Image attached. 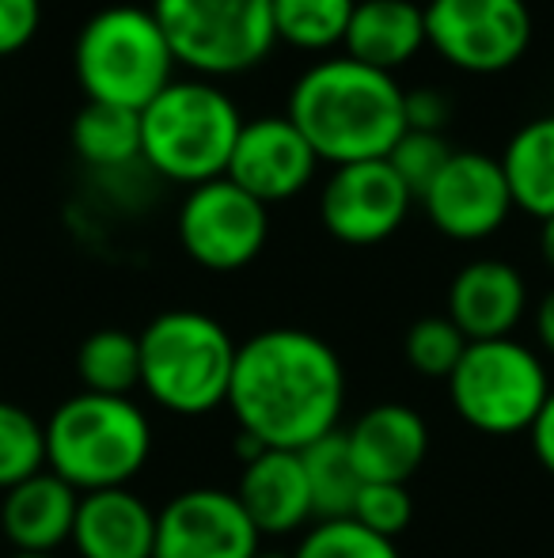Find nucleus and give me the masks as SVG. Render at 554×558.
<instances>
[{"mask_svg": "<svg viewBox=\"0 0 554 558\" xmlns=\"http://www.w3.org/2000/svg\"><path fill=\"white\" fill-rule=\"evenodd\" d=\"M421 12L426 46L459 73H505L532 43V12L525 0H429Z\"/></svg>", "mask_w": 554, "mask_h": 558, "instance_id": "1a4fd4ad", "label": "nucleus"}, {"mask_svg": "<svg viewBox=\"0 0 554 558\" xmlns=\"http://www.w3.org/2000/svg\"><path fill=\"white\" fill-rule=\"evenodd\" d=\"M73 547L81 558H156V513L130 486L81 494Z\"/></svg>", "mask_w": 554, "mask_h": 558, "instance_id": "6ab92c4d", "label": "nucleus"}, {"mask_svg": "<svg viewBox=\"0 0 554 558\" xmlns=\"http://www.w3.org/2000/svg\"><path fill=\"white\" fill-rule=\"evenodd\" d=\"M12 558H58V555H35V551H15Z\"/></svg>", "mask_w": 554, "mask_h": 558, "instance_id": "c9c22d12", "label": "nucleus"}, {"mask_svg": "<svg viewBox=\"0 0 554 558\" xmlns=\"http://www.w3.org/2000/svg\"><path fill=\"white\" fill-rule=\"evenodd\" d=\"M316 168L319 156L311 153L304 133L288 122V114H267L244 122L224 179H232L239 191H247L270 209L278 202L296 198L311 183Z\"/></svg>", "mask_w": 554, "mask_h": 558, "instance_id": "4468645a", "label": "nucleus"}, {"mask_svg": "<svg viewBox=\"0 0 554 558\" xmlns=\"http://www.w3.org/2000/svg\"><path fill=\"white\" fill-rule=\"evenodd\" d=\"M76 509H81V494L46 468L4 490L0 529L15 551L53 555L61 544H73Z\"/></svg>", "mask_w": 554, "mask_h": 558, "instance_id": "a211bd4d", "label": "nucleus"}, {"mask_svg": "<svg viewBox=\"0 0 554 558\" xmlns=\"http://www.w3.org/2000/svg\"><path fill=\"white\" fill-rule=\"evenodd\" d=\"M357 0H274L278 43L323 53L346 43Z\"/></svg>", "mask_w": 554, "mask_h": 558, "instance_id": "393cba45", "label": "nucleus"}, {"mask_svg": "<svg viewBox=\"0 0 554 558\" xmlns=\"http://www.w3.org/2000/svg\"><path fill=\"white\" fill-rule=\"evenodd\" d=\"M448 99L441 92H407V130H421V133H444L448 125Z\"/></svg>", "mask_w": 554, "mask_h": 558, "instance_id": "2f4dec72", "label": "nucleus"}, {"mask_svg": "<svg viewBox=\"0 0 554 558\" xmlns=\"http://www.w3.org/2000/svg\"><path fill=\"white\" fill-rule=\"evenodd\" d=\"M255 558H293V555H278V551H259Z\"/></svg>", "mask_w": 554, "mask_h": 558, "instance_id": "e433bc0d", "label": "nucleus"}, {"mask_svg": "<svg viewBox=\"0 0 554 558\" xmlns=\"http://www.w3.org/2000/svg\"><path fill=\"white\" fill-rule=\"evenodd\" d=\"M244 130L239 107L209 81H171L140 111V160L178 186L213 183L229 171Z\"/></svg>", "mask_w": 554, "mask_h": 558, "instance_id": "20e7f679", "label": "nucleus"}, {"mask_svg": "<svg viewBox=\"0 0 554 558\" xmlns=\"http://www.w3.org/2000/svg\"><path fill=\"white\" fill-rule=\"evenodd\" d=\"M293 558H399V551H395V539L377 536L354 517H342V521H319L316 529H308Z\"/></svg>", "mask_w": 554, "mask_h": 558, "instance_id": "cd10ccee", "label": "nucleus"}, {"mask_svg": "<svg viewBox=\"0 0 554 558\" xmlns=\"http://www.w3.org/2000/svg\"><path fill=\"white\" fill-rule=\"evenodd\" d=\"M528 437H532L535 460L543 463V471L554 475V388H551L547 403L540 407V414H535V422L528 426Z\"/></svg>", "mask_w": 554, "mask_h": 558, "instance_id": "473e14b6", "label": "nucleus"}, {"mask_svg": "<svg viewBox=\"0 0 554 558\" xmlns=\"http://www.w3.org/2000/svg\"><path fill=\"white\" fill-rule=\"evenodd\" d=\"M259 539L236 490L198 486L156 513V558H255Z\"/></svg>", "mask_w": 554, "mask_h": 558, "instance_id": "f8f14e48", "label": "nucleus"}, {"mask_svg": "<svg viewBox=\"0 0 554 558\" xmlns=\"http://www.w3.org/2000/svg\"><path fill=\"white\" fill-rule=\"evenodd\" d=\"M540 255H543V263L554 270V217L551 221H543V228H540Z\"/></svg>", "mask_w": 554, "mask_h": 558, "instance_id": "f704fd0d", "label": "nucleus"}, {"mask_svg": "<svg viewBox=\"0 0 554 558\" xmlns=\"http://www.w3.org/2000/svg\"><path fill=\"white\" fill-rule=\"evenodd\" d=\"M464 353L467 338L448 316H426L407 331V361L426 380H448Z\"/></svg>", "mask_w": 554, "mask_h": 558, "instance_id": "bb28decb", "label": "nucleus"}, {"mask_svg": "<svg viewBox=\"0 0 554 558\" xmlns=\"http://www.w3.org/2000/svg\"><path fill=\"white\" fill-rule=\"evenodd\" d=\"M73 148L88 168L119 171L140 160V114L107 104H84L73 118Z\"/></svg>", "mask_w": 554, "mask_h": 558, "instance_id": "5701e85b", "label": "nucleus"}, {"mask_svg": "<svg viewBox=\"0 0 554 558\" xmlns=\"http://www.w3.org/2000/svg\"><path fill=\"white\" fill-rule=\"evenodd\" d=\"M346 445L365 483H403L426 463L429 429L418 411L380 403L346 429Z\"/></svg>", "mask_w": 554, "mask_h": 558, "instance_id": "f3484780", "label": "nucleus"}, {"mask_svg": "<svg viewBox=\"0 0 554 558\" xmlns=\"http://www.w3.org/2000/svg\"><path fill=\"white\" fill-rule=\"evenodd\" d=\"M140 338V388L178 418H201L229 403L239 345L206 312L175 308L156 316Z\"/></svg>", "mask_w": 554, "mask_h": 558, "instance_id": "39448f33", "label": "nucleus"}, {"mask_svg": "<svg viewBox=\"0 0 554 558\" xmlns=\"http://www.w3.org/2000/svg\"><path fill=\"white\" fill-rule=\"evenodd\" d=\"M76 84L88 104L145 111L171 81L175 58L148 8L114 4L88 15L73 50Z\"/></svg>", "mask_w": 554, "mask_h": 558, "instance_id": "423d86ee", "label": "nucleus"}, {"mask_svg": "<svg viewBox=\"0 0 554 558\" xmlns=\"http://www.w3.org/2000/svg\"><path fill=\"white\" fill-rule=\"evenodd\" d=\"M415 194L387 160L342 163L319 194V221L338 243L372 247L395 235L410 217Z\"/></svg>", "mask_w": 554, "mask_h": 558, "instance_id": "9b49d317", "label": "nucleus"}, {"mask_svg": "<svg viewBox=\"0 0 554 558\" xmlns=\"http://www.w3.org/2000/svg\"><path fill=\"white\" fill-rule=\"evenodd\" d=\"M448 396L471 429L509 437L535 422L551 396V380L532 345L517 338H494L467 342V353L448 376Z\"/></svg>", "mask_w": 554, "mask_h": 558, "instance_id": "6e6552de", "label": "nucleus"}, {"mask_svg": "<svg viewBox=\"0 0 554 558\" xmlns=\"http://www.w3.org/2000/svg\"><path fill=\"white\" fill-rule=\"evenodd\" d=\"M76 376L84 391L130 399L140 388V338L119 327L88 335L76 350Z\"/></svg>", "mask_w": 554, "mask_h": 558, "instance_id": "b1692460", "label": "nucleus"}, {"mask_svg": "<svg viewBox=\"0 0 554 558\" xmlns=\"http://www.w3.org/2000/svg\"><path fill=\"white\" fill-rule=\"evenodd\" d=\"M46 471V422L0 399V494Z\"/></svg>", "mask_w": 554, "mask_h": 558, "instance_id": "a878e982", "label": "nucleus"}, {"mask_svg": "<svg viewBox=\"0 0 554 558\" xmlns=\"http://www.w3.org/2000/svg\"><path fill=\"white\" fill-rule=\"evenodd\" d=\"M421 209L436 232L456 243H479L494 235L513 209L502 160L487 153H452L433 186L421 194Z\"/></svg>", "mask_w": 554, "mask_h": 558, "instance_id": "ddd939ff", "label": "nucleus"}, {"mask_svg": "<svg viewBox=\"0 0 554 558\" xmlns=\"http://www.w3.org/2000/svg\"><path fill=\"white\" fill-rule=\"evenodd\" d=\"M448 160H452V145L444 141V133H421V130H407L399 137V145L387 153V163L407 183L415 202H421V194L433 186V179L441 175Z\"/></svg>", "mask_w": 554, "mask_h": 558, "instance_id": "c85d7f7f", "label": "nucleus"}, {"mask_svg": "<svg viewBox=\"0 0 554 558\" xmlns=\"http://www.w3.org/2000/svg\"><path fill=\"white\" fill-rule=\"evenodd\" d=\"M535 338H540V345L554 357V289L540 301V308H535Z\"/></svg>", "mask_w": 554, "mask_h": 558, "instance_id": "72a5a7b5", "label": "nucleus"}, {"mask_svg": "<svg viewBox=\"0 0 554 558\" xmlns=\"http://www.w3.org/2000/svg\"><path fill=\"white\" fill-rule=\"evenodd\" d=\"M342 46L346 58L395 73L426 50V12L415 0H357Z\"/></svg>", "mask_w": 554, "mask_h": 558, "instance_id": "aec40b11", "label": "nucleus"}, {"mask_svg": "<svg viewBox=\"0 0 554 558\" xmlns=\"http://www.w3.org/2000/svg\"><path fill=\"white\" fill-rule=\"evenodd\" d=\"M354 521L384 539H395L415 521V501L403 483H365L357 494Z\"/></svg>", "mask_w": 554, "mask_h": 558, "instance_id": "c756f323", "label": "nucleus"}, {"mask_svg": "<svg viewBox=\"0 0 554 558\" xmlns=\"http://www.w3.org/2000/svg\"><path fill=\"white\" fill-rule=\"evenodd\" d=\"M239 506L247 509L259 536H288L311 521V486L300 452L288 448H262L244 463L236 486Z\"/></svg>", "mask_w": 554, "mask_h": 558, "instance_id": "dca6fc26", "label": "nucleus"}, {"mask_svg": "<svg viewBox=\"0 0 554 558\" xmlns=\"http://www.w3.org/2000/svg\"><path fill=\"white\" fill-rule=\"evenodd\" d=\"M304 471H308L311 486V513L316 521H342V517H354L357 494H361L365 478L357 471L354 456H349L346 434L334 429V434L319 437L316 445L300 448Z\"/></svg>", "mask_w": 554, "mask_h": 558, "instance_id": "4be33fe9", "label": "nucleus"}, {"mask_svg": "<svg viewBox=\"0 0 554 558\" xmlns=\"http://www.w3.org/2000/svg\"><path fill=\"white\" fill-rule=\"evenodd\" d=\"M285 114L304 133L311 153L334 168L387 160L407 133V92L392 73L342 53L316 61L296 76Z\"/></svg>", "mask_w": 554, "mask_h": 558, "instance_id": "f03ea898", "label": "nucleus"}, {"mask_svg": "<svg viewBox=\"0 0 554 558\" xmlns=\"http://www.w3.org/2000/svg\"><path fill=\"white\" fill-rule=\"evenodd\" d=\"M502 171L509 183L513 206L535 221L554 217V114L520 125L502 153Z\"/></svg>", "mask_w": 554, "mask_h": 558, "instance_id": "412c9836", "label": "nucleus"}, {"mask_svg": "<svg viewBox=\"0 0 554 558\" xmlns=\"http://www.w3.org/2000/svg\"><path fill=\"white\" fill-rule=\"evenodd\" d=\"M224 407L251 441L300 452L338 429L346 368L319 335L274 327L239 345Z\"/></svg>", "mask_w": 554, "mask_h": 558, "instance_id": "f257e3e1", "label": "nucleus"}, {"mask_svg": "<svg viewBox=\"0 0 554 558\" xmlns=\"http://www.w3.org/2000/svg\"><path fill=\"white\" fill-rule=\"evenodd\" d=\"M42 23V0H0V58L20 53Z\"/></svg>", "mask_w": 554, "mask_h": 558, "instance_id": "7c9ffc66", "label": "nucleus"}, {"mask_svg": "<svg viewBox=\"0 0 554 558\" xmlns=\"http://www.w3.org/2000/svg\"><path fill=\"white\" fill-rule=\"evenodd\" d=\"M148 456L152 426L134 399L81 391L46 422V468L76 494L130 486Z\"/></svg>", "mask_w": 554, "mask_h": 558, "instance_id": "7ed1b4c3", "label": "nucleus"}, {"mask_svg": "<svg viewBox=\"0 0 554 558\" xmlns=\"http://www.w3.org/2000/svg\"><path fill=\"white\" fill-rule=\"evenodd\" d=\"M267 206L224 175L194 186L178 209V240L186 255L213 274H232L255 263L267 247Z\"/></svg>", "mask_w": 554, "mask_h": 558, "instance_id": "9d476101", "label": "nucleus"}, {"mask_svg": "<svg viewBox=\"0 0 554 558\" xmlns=\"http://www.w3.org/2000/svg\"><path fill=\"white\" fill-rule=\"evenodd\" d=\"M528 312V286L517 266L502 258L467 263L448 286V319L467 342L513 338Z\"/></svg>", "mask_w": 554, "mask_h": 558, "instance_id": "2eb2a0df", "label": "nucleus"}, {"mask_svg": "<svg viewBox=\"0 0 554 558\" xmlns=\"http://www.w3.org/2000/svg\"><path fill=\"white\" fill-rule=\"evenodd\" d=\"M175 65L206 76H239L278 43L274 0H152Z\"/></svg>", "mask_w": 554, "mask_h": 558, "instance_id": "0eeeda50", "label": "nucleus"}]
</instances>
